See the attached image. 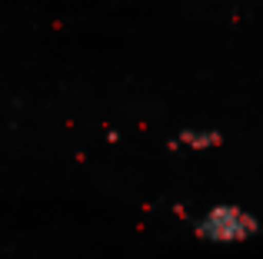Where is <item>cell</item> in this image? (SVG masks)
I'll return each instance as SVG.
<instances>
[{"label":"cell","instance_id":"6da1fadb","mask_svg":"<svg viewBox=\"0 0 263 259\" xmlns=\"http://www.w3.org/2000/svg\"><path fill=\"white\" fill-rule=\"evenodd\" d=\"M253 229H257V220L250 213L237 206H217L200 220L197 233L203 240H240V236H250Z\"/></svg>","mask_w":263,"mask_h":259},{"label":"cell","instance_id":"7a4b0ae2","mask_svg":"<svg viewBox=\"0 0 263 259\" xmlns=\"http://www.w3.org/2000/svg\"><path fill=\"white\" fill-rule=\"evenodd\" d=\"M177 140L186 146H213V143H220V133L217 130H183Z\"/></svg>","mask_w":263,"mask_h":259}]
</instances>
